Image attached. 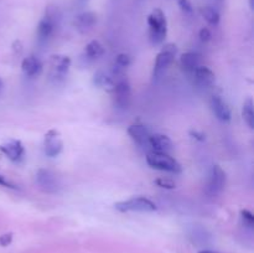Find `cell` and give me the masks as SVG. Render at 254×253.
I'll list each match as a JSON object with an SVG mask.
<instances>
[{"label": "cell", "instance_id": "obj_4", "mask_svg": "<svg viewBox=\"0 0 254 253\" xmlns=\"http://www.w3.org/2000/svg\"><path fill=\"white\" fill-rule=\"evenodd\" d=\"M59 21V11L55 6H49L45 16L40 20L37 25V39L39 41H47L54 34Z\"/></svg>", "mask_w": 254, "mask_h": 253}, {"label": "cell", "instance_id": "obj_10", "mask_svg": "<svg viewBox=\"0 0 254 253\" xmlns=\"http://www.w3.org/2000/svg\"><path fill=\"white\" fill-rule=\"evenodd\" d=\"M0 151L6 156L9 160L14 161V163H19L24 159L25 156V148L22 143L17 139H11L7 140L6 143L0 145Z\"/></svg>", "mask_w": 254, "mask_h": 253}, {"label": "cell", "instance_id": "obj_23", "mask_svg": "<svg viewBox=\"0 0 254 253\" xmlns=\"http://www.w3.org/2000/svg\"><path fill=\"white\" fill-rule=\"evenodd\" d=\"M131 64V56L129 54H119L116 57V61H114V68H116L117 73L124 71V69L128 68Z\"/></svg>", "mask_w": 254, "mask_h": 253}, {"label": "cell", "instance_id": "obj_31", "mask_svg": "<svg viewBox=\"0 0 254 253\" xmlns=\"http://www.w3.org/2000/svg\"><path fill=\"white\" fill-rule=\"evenodd\" d=\"M198 253H221V252H217V251H211V250H203V251H200Z\"/></svg>", "mask_w": 254, "mask_h": 253}, {"label": "cell", "instance_id": "obj_30", "mask_svg": "<svg viewBox=\"0 0 254 253\" xmlns=\"http://www.w3.org/2000/svg\"><path fill=\"white\" fill-rule=\"evenodd\" d=\"M190 135L192 136L193 139H196V140H198V141H203L206 139L205 134H203L202 131H198V130H191Z\"/></svg>", "mask_w": 254, "mask_h": 253}, {"label": "cell", "instance_id": "obj_6", "mask_svg": "<svg viewBox=\"0 0 254 253\" xmlns=\"http://www.w3.org/2000/svg\"><path fill=\"white\" fill-rule=\"evenodd\" d=\"M71 59L66 55H52L49 60V76L52 81H61L68 73Z\"/></svg>", "mask_w": 254, "mask_h": 253}, {"label": "cell", "instance_id": "obj_3", "mask_svg": "<svg viewBox=\"0 0 254 253\" xmlns=\"http://www.w3.org/2000/svg\"><path fill=\"white\" fill-rule=\"evenodd\" d=\"M114 207L119 212H154L158 208L155 202L145 196H134L128 200L118 201L114 203Z\"/></svg>", "mask_w": 254, "mask_h": 253}, {"label": "cell", "instance_id": "obj_16", "mask_svg": "<svg viewBox=\"0 0 254 253\" xmlns=\"http://www.w3.org/2000/svg\"><path fill=\"white\" fill-rule=\"evenodd\" d=\"M21 69L26 76L36 77L42 72V63L36 56L25 57L21 62Z\"/></svg>", "mask_w": 254, "mask_h": 253}, {"label": "cell", "instance_id": "obj_11", "mask_svg": "<svg viewBox=\"0 0 254 253\" xmlns=\"http://www.w3.org/2000/svg\"><path fill=\"white\" fill-rule=\"evenodd\" d=\"M210 104L213 114H215L218 121L223 122V123H230L231 119H232V111H231L230 106L222 97L213 96L211 98Z\"/></svg>", "mask_w": 254, "mask_h": 253}, {"label": "cell", "instance_id": "obj_21", "mask_svg": "<svg viewBox=\"0 0 254 253\" xmlns=\"http://www.w3.org/2000/svg\"><path fill=\"white\" fill-rule=\"evenodd\" d=\"M242 117L251 129L254 128V103L252 98H247L243 103Z\"/></svg>", "mask_w": 254, "mask_h": 253}, {"label": "cell", "instance_id": "obj_13", "mask_svg": "<svg viewBox=\"0 0 254 253\" xmlns=\"http://www.w3.org/2000/svg\"><path fill=\"white\" fill-rule=\"evenodd\" d=\"M149 145L154 149V151H159V153H168L173 150V140L170 136L165 135L161 133L150 134L149 138Z\"/></svg>", "mask_w": 254, "mask_h": 253}, {"label": "cell", "instance_id": "obj_12", "mask_svg": "<svg viewBox=\"0 0 254 253\" xmlns=\"http://www.w3.org/2000/svg\"><path fill=\"white\" fill-rule=\"evenodd\" d=\"M114 94H116V103L121 108H128L131 101V88L130 84L127 79H122L114 87Z\"/></svg>", "mask_w": 254, "mask_h": 253}, {"label": "cell", "instance_id": "obj_7", "mask_svg": "<svg viewBox=\"0 0 254 253\" xmlns=\"http://www.w3.org/2000/svg\"><path fill=\"white\" fill-rule=\"evenodd\" d=\"M62 149H64V140H62L61 133L56 129L47 131L44 138L45 154L50 158H55L61 153Z\"/></svg>", "mask_w": 254, "mask_h": 253}, {"label": "cell", "instance_id": "obj_17", "mask_svg": "<svg viewBox=\"0 0 254 253\" xmlns=\"http://www.w3.org/2000/svg\"><path fill=\"white\" fill-rule=\"evenodd\" d=\"M97 24V15L93 11H84L77 15L74 19V25L79 31H87Z\"/></svg>", "mask_w": 254, "mask_h": 253}, {"label": "cell", "instance_id": "obj_9", "mask_svg": "<svg viewBox=\"0 0 254 253\" xmlns=\"http://www.w3.org/2000/svg\"><path fill=\"white\" fill-rule=\"evenodd\" d=\"M36 184L45 192H56L59 190V180L56 175L51 170L47 169H39L36 173Z\"/></svg>", "mask_w": 254, "mask_h": 253}, {"label": "cell", "instance_id": "obj_28", "mask_svg": "<svg viewBox=\"0 0 254 253\" xmlns=\"http://www.w3.org/2000/svg\"><path fill=\"white\" fill-rule=\"evenodd\" d=\"M0 185L4 186V188H9V189H16L17 188V186L15 185L12 181H10L9 179H7L5 175H2L1 173H0Z\"/></svg>", "mask_w": 254, "mask_h": 253}, {"label": "cell", "instance_id": "obj_33", "mask_svg": "<svg viewBox=\"0 0 254 253\" xmlns=\"http://www.w3.org/2000/svg\"><path fill=\"white\" fill-rule=\"evenodd\" d=\"M250 5H251V9H252L253 10V0H250Z\"/></svg>", "mask_w": 254, "mask_h": 253}, {"label": "cell", "instance_id": "obj_1", "mask_svg": "<svg viewBox=\"0 0 254 253\" xmlns=\"http://www.w3.org/2000/svg\"><path fill=\"white\" fill-rule=\"evenodd\" d=\"M149 39L154 45L163 44L168 35V21L161 9H154L148 16Z\"/></svg>", "mask_w": 254, "mask_h": 253}, {"label": "cell", "instance_id": "obj_32", "mask_svg": "<svg viewBox=\"0 0 254 253\" xmlns=\"http://www.w3.org/2000/svg\"><path fill=\"white\" fill-rule=\"evenodd\" d=\"M2 86H4V82H2V79L0 78V88H2Z\"/></svg>", "mask_w": 254, "mask_h": 253}, {"label": "cell", "instance_id": "obj_25", "mask_svg": "<svg viewBox=\"0 0 254 253\" xmlns=\"http://www.w3.org/2000/svg\"><path fill=\"white\" fill-rule=\"evenodd\" d=\"M241 216H242V220L246 226H248V227H253L254 216L250 210H242L241 211Z\"/></svg>", "mask_w": 254, "mask_h": 253}, {"label": "cell", "instance_id": "obj_15", "mask_svg": "<svg viewBox=\"0 0 254 253\" xmlns=\"http://www.w3.org/2000/svg\"><path fill=\"white\" fill-rule=\"evenodd\" d=\"M193 74H195L196 82L202 87H211L213 86L216 82L215 72L211 68H208L207 66H201L200 64V66L193 71Z\"/></svg>", "mask_w": 254, "mask_h": 253}, {"label": "cell", "instance_id": "obj_2", "mask_svg": "<svg viewBox=\"0 0 254 253\" xmlns=\"http://www.w3.org/2000/svg\"><path fill=\"white\" fill-rule=\"evenodd\" d=\"M146 163L150 168L156 170L168 171L173 174L183 173V166L175 158L169 155L168 153H159V151H151L146 155Z\"/></svg>", "mask_w": 254, "mask_h": 253}, {"label": "cell", "instance_id": "obj_19", "mask_svg": "<svg viewBox=\"0 0 254 253\" xmlns=\"http://www.w3.org/2000/svg\"><path fill=\"white\" fill-rule=\"evenodd\" d=\"M93 84L97 88L104 89L107 92H113L116 87V82L109 77L108 74L104 73L103 71H97L93 76Z\"/></svg>", "mask_w": 254, "mask_h": 253}, {"label": "cell", "instance_id": "obj_8", "mask_svg": "<svg viewBox=\"0 0 254 253\" xmlns=\"http://www.w3.org/2000/svg\"><path fill=\"white\" fill-rule=\"evenodd\" d=\"M226 186V173L220 165H213L211 169L207 184V192L211 196L220 195Z\"/></svg>", "mask_w": 254, "mask_h": 253}, {"label": "cell", "instance_id": "obj_20", "mask_svg": "<svg viewBox=\"0 0 254 253\" xmlns=\"http://www.w3.org/2000/svg\"><path fill=\"white\" fill-rule=\"evenodd\" d=\"M84 52H86V56L88 57V59H98V57L104 55V46L98 41V40H92V41H89L88 44L86 45Z\"/></svg>", "mask_w": 254, "mask_h": 253}, {"label": "cell", "instance_id": "obj_18", "mask_svg": "<svg viewBox=\"0 0 254 253\" xmlns=\"http://www.w3.org/2000/svg\"><path fill=\"white\" fill-rule=\"evenodd\" d=\"M180 64L184 71L193 73V71L200 66V55L196 52H185L181 55Z\"/></svg>", "mask_w": 254, "mask_h": 253}, {"label": "cell", "instance_id": "obj_14", "mask_svg": "<svg viewBox=\"0 0 254 253\" xmlns=\"http://www.w3.org/2000/svg\"><path fill=\"white\" fill-rule=\"evenodd\" d=\"M128 134L138 145L145 146L149 144L150 131L143 124H131L128 128Z\"/></svg>", "mask_w": 254, "mask_h": 253}, {"label": "cell", "instance_id": "obj_24", "mask_svg": "<svg viewBox=\"0 0 254 253\" xmlns=\"http://www.w3.org/2000/svg\"><path fill=\"white\" fill-rule=\"evenodd\" d=\"M154 183H155L159 188L166 189V190H174V189L176 188L175 181L171 180V179H168V178H159V179H156Z\"/></svg>", "mask_w": 254, "mask_h": 253}, {"label": "cell", "instance_id": "obj_27", "mask_svg": "<svg viewBox=\"0 0 254 253\" xmlns=\"http://www.w3.org/2000/svg\"><path fill=\"white\" fill-rule=\"evenodd\" d=\"M198 36H200V40L202 42H208L211 40V37H212V34H211L210 29L202 27V29L200 30V32H198Z\"/></svg>", "mask_w": 254, "mask_h": 253}, {"label": "cell", "instance_id": "obj_22", "mask_svg": "<svg viewBox=\"0 0 254 253\" xmlns=\"http://www.w3.org/2000/svg\"><path fill=\"white\" fill-rule=\"evenodd\" d=\"M201 15H202L203 19L208 22L212 26H216L220 22V14H218L217 10H215L211 6H205L201 9Z\"/></svg>", "mask_w": 254, "mask_h": 253}, {"label": "cell", "instance_id": "obj_26", "mask_svg": "<svg viewBox=\"0 0 254 253\" xmlns=\"http://www.w3.org/2000/svg\"><path fill=\"white\" fill-rule=\"evenodd\" d=\"M178 4H179V6H180L181 11L185 12V14H188V15L192 14L193 7H192V4H191L190 0H178Z\"/></svg>", "mask_w": 254, "mask_h": 253}, {"label": "cell", "instance_id": "obj_5", "mask_svg": "<svg viewBox=\"0 0 254 253\" xmlns=\"http://www.w3.org/2000/svg\"><path fill=\"white\" fill-rule=\"evenodd\" d=\"M176 54H178V46L173 42L165 44L161 47L154 62V77L161 76L168 69V67L173 63Z\"/></svg>", "mask_w": 254, "mask_h": 253}, {"label": "cell", "instance_id": "obj_29", "mask_svg": "<svg viewBox=\"0 0 254 253\" xmlns=\"http://www.w3.org/2000/svg\"><path fill=\"white\" fill-rule=\"evenodd\" d=\"M12 242V233H4L0 236V246L1 247H6Z\"/></svg>", "mask_w": 254, "mask_h": 253}, {"label": "cell", "instance_id": "obj_34", "mask_svg": "<svg viewBox=\"0 0 254 253\" xmlns=\"http://www.w3.org/2000/svg\"><path fill=\"white\" fill-rule=\"evenodd\" d=\"M81 1H87V0H81Z\"/></svg>", "mask_w": 254, "mask_h": 253}]
</instances>
